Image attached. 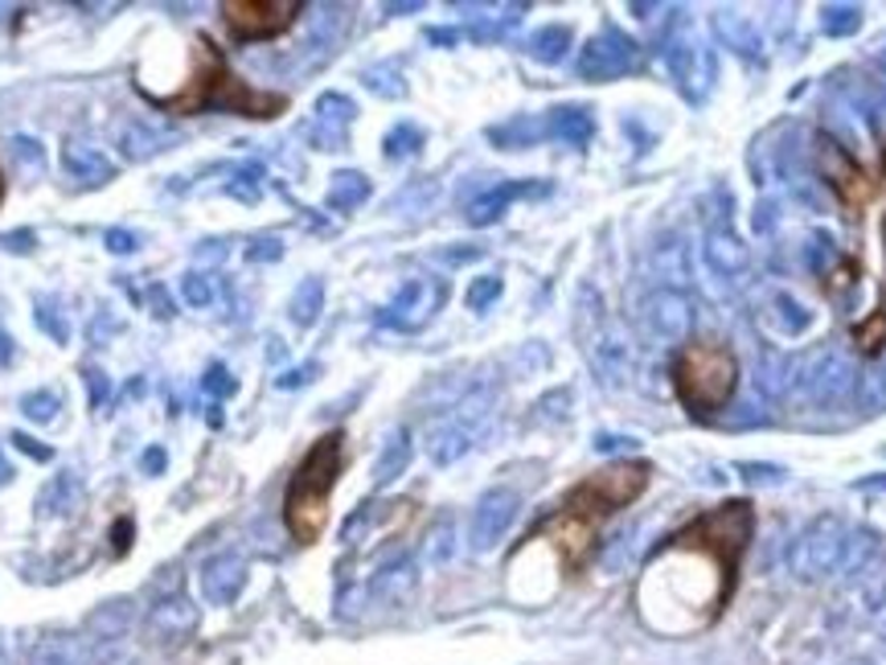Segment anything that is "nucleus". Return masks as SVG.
Returning <instances> with one entry per match:
<instances>
[{
  "mask_svg": "<svg viewBox=\"0 0 886 665\" xmlns=\"http://www.w3.org/2000/svg\"><path fill=\"white\" fill-rule=\"evenodd\" d=\"M648 477H653V469L645 460H620V465L591 472L587 481H579L566 493L559 509L533 530V538H550L571 571L583 567V559L596 547V530L612 518L615 509H624L645 493Z\"/></svg>",
  "mask_w": 886,
  "mask_h": 665,
  "instance_id": "obj_1",
  "label": "nucleus"
},
{
  "mask_svg": "<svg viewBox=\"0 0 886 665\" xmlns=\"http://www.w3.org/2000/svg\"><path fill=\"white\" fill-rule=\"evenodd\" d=\"M152 103H157L161 112H181V115L222 107V112L255 115V119H272V115H279L288 107L284 95L255 91V87H246L242 79H234V70L226 66V58L214 49L210 37H197V70H194V79H189V87L177 91V95L152 99Z\"/></svg>",
  "mask_w": 886,
  "mask_h": 665,
  "instance_id": "obj_2",
  "label": "nucleus"
},
{
  "mask_svg": "<svg viewBox=\"0 0 886 665\" xmlns=\"http://www.w3.org/2000/svg\"><path fill=\"white\" fill-rule=\"evenodd\" d=\"M345 469V436L329 432L304 452L284 493V521L296 542H317L329 521V502Z\"/></svg>",
  "mask_w": 886,
  "mask_h": 665,
  "instance_id": "obj_3",
  "label": "nucleus"
},
{
  "mask_svg": "<svg viewBox=\"0 0 886 665\" xmlns=\"http://www.w3.org/2000/svg\"><path fill=\"white\" fill-rule=\"evenodd\" d=\"M735 382H739V362L723 341H686L681 354L674 357L677 399L698 415L723 411L730 403V394H735Z\"/></svg>",
  "mask_w": 886,
  "mask_h": 665,
  "instance_id": "obj_4",
  "label": "nucleus"
},
{
  "mask_svg": "<svg viewBox=\"0 0 886 665\" xmlns=\"http://www.w3.org/2000/svg\"><path fill=\"white\" fill-rule=\"evenodd\" d=\"M300 0H226L222 21L239 42H272L300 16Z\"/></svg>",
  "mask_w": 886,
  "mask_h": 665,
  "instance_id": "obj_5",
  "label": "nucleus"
},
{
  "mask_svg": "<svg viewBox=\"0 0 886 665\" xmlns=\"http://www.w3.org/2000/svg\"><path fill=\"white\" fill-rule=\"evenodd\" d=\"M145 624V641L157 645V650H177L185 645L197 629V604L185 596V592H169V596H157V604L148 608V617L140 620Z\"/></svg>",
  "mask_w": 886,
  "mask_h": 665,
  "instance_id": "obj_6",
  "label": "nucleus"
},
{
  "mask_svg": "<svg viewBox=\"0 0 886 665\" xmlns=\"http://www.w3.org/2000/svg\"><path fill=\"white\" fill-rule=\"evenodd\" d=\"M821 164H825V177H829V185L838 190V197L850 206V210H862L866 202L874 197V181L871 173L862 169V164L850 157V152H841L833 140H825L821 148Z\"/></svg>",
  "mask_w": 886,
  "mask_h": 665,
  "instance_id": "obj_7",
  "label": "nucleus"
},
{
  "mask_svg": "<svg viewBox=\"0 0 886 665\" xmlns=\"http://www.w3.org/2000/svg\"><path fill=\"white\" fill-rule=\"evenodd\" d=\"M517 518V493L509 489H493V493H484V502L476 505V514H472V526H468V542H472V551H488V547H497L505 530L514 526Z\"/></svg>",
  "mask_w": 886,
  "mask_h": 665,
  "instance_id": "obj_8",
  "label": "nucleus"
},
{
  "mask_svg": "<svg viewBox=\"0 0 886 665\" xmlns=\"http://www.w3.org/2000/svg\"><path fill=\"white\" fill-rule=\"evenodd\" d=\"M181 145V131L173 128H161V124H152V119H124L119 128H115V148H119V157L131 164L148 161V157H157L164 148Z\"/></svg>",
  "mask_w": 886,
  "mask_h": 665,
  "instance_id": "obj_9",
  "label": "nucleus"
},
{
  "mask_svg": "<svg viewBox=\"0 0 886 665\" xmlns=\"http://www.w3.org/2000/svg\"><path fill=\"white\" fill-rule=\"evenodd\" d=\"M136 620H140V612H136V600L131 596H115V600H103L87 617V624H82V645H107V641H128L131 629H136Z\"/></svg>",
  "mask_w": 886,
  "mask_h": 665,
  "instance_id": "obj_10",
  "label": "nucleus"
},
{
  "mask_svg": "<svg viewBox=\"0 0 886 665\" xmlns=\"http://www.w3.org/2000/svg\"><path fill=\"white\" fill-rule=\"evenodd\" d=\"M242 587H246V559L242 554L222 551L202 563V596H206V604L226 608V604L239 600Z\"/></svg>",
  "mask_w": 886,
  "mask_h": 665,
  "instance_id": "obj_11",
  "label": "nucleus"
},
{
  "mask_svg": "<svg viewBox=\"0 0 886 665\" xmlns=\"http://www.w3.org/2000/svg\"><path fill=\"white\" fill-rule=\"evenodd\" d=\"M62 169L79 181V185H107V181L115 177L112 157H103L95 145H87L79 136H70L62 145Z\"/></svg>",
  "mask_w": 886,
  "mask_h": 665,
  "instance_id": "obj_12",
  "label": "nucleus"
},
{
  "mask_svg": "<svg viewBox=\"0 0 886 665\" xmlns=\"http://www.w3.org/2000/svg\"><path fill=\"white\" fill-rule=\"evenodd\" d=\"M82 505V477L79 472H54L37 493V518H70Z\"/></svg>",
  "mask_w": 886,
  "mask_h": 665,
  "instance_id": "obj_13",
  "label": "nucleus"
},
{
  "mask_svg": "<svg viewBox=\"0 0 886 665\" xmlns=\"http://www.w3.org/2000/svg\"><path fill=\"white\" fill-rule=\"evenodd\" d=\"M25 665H87V645L74 633H46L30 645Z\"/></svg>",
  "mask_w": 886,
  "mask_h": 665,
  "instance_id": "obj_14",
  "label": "nucleus"
},
{
  "mask_svg": "<svg viewBox=\"0 0 886 665\" xmlns=\"http://www.w3.org/2000/svg\"><path fill=\"white\" fill-rule=\"evenodd\" d=\"M411 587H415V567L411 563H394V567H387L378 580H373V596L378 600H387V604H394V600H406L411 596Z\"/></svg>",
  "mask_w": 886,
  "mask_h": 665,
  "instance_id": "obj_15",
  "label": "nucleus"
},
{
  "mask_svg": "<svg viewBox=\"0 0 886 665\" xmlns=\"http://www.w3.org/2000/svg\"><path fill=\"white\" fill-rule=\"evenodd\" d=\"M427 452H432V460H439V465H451L456 456L468 452V432L464 427H439V432H432V439H427Z\"/></svg>",
  "mask_w": 886,
  "mask_h": 665,
  "instance_id": "obj_16",
  "label": "nucleus"
},
{
  "mask_svg": "<svg viewBox=\"0 0 886 665\" xmlns=\"http://www.w3.org/2000/svg\"><path fill=\"white\" fill-rule=\"evenodd\" d=\"M58 406H62V394L58 390H30V394H21V415L30 423H49L54 415H58Z\"/></svg>",
  "mask_w": 886,
  "mask_h": 665,
  "instance_id": "obj_17",
  "label": "nucleus"
},
{
  "mask_svg": "<svg viewBox=\"0 0 886 665\" xmlns=\"http://www.w3.org/2000/svg\"><path fill=\"white\" fill-rule=\"evenodd\" d=\"M181 296H185L189 309H210L214 296H218V284H214V276H206V272H185V276H181Z\"/></svg>",
  "mask_w": 886,
  "mask_h": 665,
  "instance_id": "obj_18",
  "label": "nucleus"
},
{
  "mask_svg": "<svg viewBox=\"0 0 886 665\" xmlns=\"http://www.w3.org/2000/svg\"><path fill=\"white\" fill-rule=\"evenodd\" d=\"M321 296H324L321 279H304L296 300H291V321H296V325H312V321H317V309H321Z\"/></svg>",
  "mask_w": 886,
  "mask_h": 665,
  "instance_id": "obj_19",
  "label": "nucleus"
},
{
  "mask_svg": "<svg viewBox=\"0 0 886 665\" xmlns=\"http://www.w3.org/2000/svg\"><path fill=\"white\" fill-rule=\"evenodd\" d=\"M451 554H456V521L439 518L432 526V535H427V559L432 563H448Z\"/></svg>",
  "mask_w": 886,
  "mask_h": 665,
  "instance_id": "obj_20",
  "label": "nucleus"
},
{
  "mask_svg": "<svg viewBox=\"0 0 886 665\" xmlns=\"http://www.w3.org/2000/svg\"><path fill=\"white\" fill-rule=\"evenodd\" d=\"M33 321H37V329H42V333H49V341H58V345H66V341H70V321H66L62 309H54L49 300H37Z\"/></svg>",
  "mask_w": 886,
  "mask_h": 665,
  "instance_id": "obj_21",
  "label": "nucleus"
},
{
  "mask_svg": "<svg viewBox=\"0 0 886 665\" xmlns=\"http://www.w3.org/2000/svg\"><path fill=\"white\" fill-rule=\"evenodd\" d=\"M854 341L862 354H878L886 345V309H874L871 321H862V325L854 329Z\"/></svg>",
  "mask_w": 886,
  "mask_h": 665,
  "instance_id": "obj_22",
  "label": "nucleus"
},
{
  "mask_svg": "<svg viewBox=\"0 0 886 665\" xmlns=\"http://www.w3.org/2000/svg\"><path fill=\"white\" fill-rule=\"evenodd\" d=\"M366 194H370V185H366V177L361 173H337V185H333V206H357V202H366Z\"/></svg>",
  "mask_w": 886,
  "mask_h": 665,
  "instance_id": "obj_23",
  "label": "nucleus"
},
{
  "mask_svg": "<svg viewBox=\"0 0 886 665\" xmlns=\"http://www.w3.org/2000/svg\"><path fill=\"white\" fill-rule=\"evenodd\" d=\"M87 665H131L128 641H107V645H87Z\"/></svg>",
  "mask_w": 886,
  "mask_h": 665,
  "instance_id": "obj_24",
  "label": "nucleus"
},
{
  "mask_svg": "<svg viewBox=\"0 0 886 665\" xmlns=\"http://www.w3.org/2000/svg\"><path fill=\"white\" fill-rule=\"evenodd\" d=\"M406 456H411V444H406V436L390 439V448L382 452V460H378V481H390V477L406 465Z\"/></svg>",
  "mask_w": 886,
  "mask_h": 665,
  "instance_id": "obj_25",
  "label": "nucleus"
},
{
  "mask_svg": "<svg viewBox=\"0 0 886 665\" xmlns=\"http://www.w3.org/2000/svg\"><path fill=\"white\" fill-rule=\"evenodd\" d=\"M550 128L559 131V136H566V140H583V136H587V115H583L579 107H563V112L554 115Z\"/></svg>",
  "mask_w": 886,
  "mask_h": 665,
  "instance_id": "obj_26",
  "label": "nucleus"
},
{
  "mask_svg": "<svg viewBox=\"0 0 886 665\" xmlns=\"http://www.w3.org/2000/svg\"><path fill=\"white\" fill-rule=\"evenodd\" d=\"M82 382H87V399H91V406H103L107 399H112V382H107V374L99 370V366H87V370H82Z\"/></svg>",
  "mask_w": 886,
  "mask_h": 665,
  "instance_id": "obj_27",
  "label": "nucleus"
},
{
  "mask_svg": "<svg viewBox=\"0 0 886 665\" xmlns=\"http://www.w3.org/2000/svg\"><path fill=\"white\" fill-rule=\"evenodd\" d=\"M103 243H107L112 255H136V251H140V234H136V230H124V227H112L107 234H103Z\"/></svg>",
  "mask_w": 886,
  "mask_h": 665,
  "instance_id": "obj_28",
  "label": "nucleus"
},
{
  "mask_svg": "<svg viewBox=\"0 0 886 665\" xmlns=\"http://www.w3.org/2000/svg\"><path fill=\"white\" fill-rule=\"evenodd\" d=\"M226 194L242 197V202H255L258 197V169H242L239 177L226 181Z\"/></svg>",
  "mask_w": 886,
  "mask_h": 665,
  "instance_id": "obj_29",
  "label": "nucleus"
},
{
  "mask_svg": "<svg viewBox=\"0 0 886 665\" xmlns=\"http://www.w3.org/2000/svg\"><path fill=\"white\" fill-rule=\"evenodd\" d=\"M563 42H566V33H563V30H542V33H538V37H533V54H538V58H550V62H554V58L563 54Z\"/></svg>",
  "mask_w": 886,
  "mask_h": 665,
  "instance_id": "obj_30",
  "label": "nucleus"
},
{
  "mask_svg": "<svg viewBox=\"0 0 886 665\" xmlns=\"http://www.w3.org/2000/svg\"><path fill=\"white\" fill-rule=\"evenodd\" d=\"M9 148H13L16 164H33V169H42V145H37L33 136H13Z\"/></svg>",
  "mask_w": 886,
  "mask_h": 665,
  "instance_id": "obj_31",
  "label": "nucleus"
},
{
  "mask_svg": "<svg viewBox=\"0 0 886 665\" xmlns=\"http://www.w3.org/2000/svg\"><path fill=\"white\" fill-rule=\"evenodd\" d=\"M202 387H206V394L222 399V394H234V378H230V370H226V366H210V370H206V378H202Z\"/></svg>",
  "mask_w": 886,
  "mask_h": 665,
  "instance_id": "obj_32",
  "label": "nucleus"
},
{
  "mask_svg": "<svg viewBox=\"0 0 886 665\" xmlns=\"http://www.w3.org/2000/svg\"><path fill=\"white\" fill-rule=\"evenodd\" d=\"M0 246H4V251H21V255H30L33 246H37V234H33V230H9V234H0Z\"/></svg>",
  "mask_w": 886,
  "mask_h": 665,
  "instance_id": "obj_33",
  "label": "nucleus"
},
{
  "mask_svg": "<svg viewBox=\"0 0 886 665\" xmlns=\"http://www.w3.org/2000/svg\"><path fill=\"white\" fill-rule=\"evenodd\" d=\"M9 439H13L16 452H25V456H30V460H49V456H54V452H49V448H46V444H37V439L25 436V432H13V436H9Z\"/></svg>",
  "mask_w": 886,
  "mask_h": 665,
  "instance_id": "obj_34",
  "label": "nucleus"
},
{
  "mask_svg": "<svg viewBox=\"0 0 886 665\" xmlns=\"http://www.w3.org/2000/svg\"><path fill=\"white\" fill-rule=\"evenodd\" d=\"M140 469H145L148 477H161V472L169 469V452H164V448H157V444H152V448H145V452H140Z\"/></svg>",
  "mask_w": 886,
  "mask_h": 665,
  "instance_id": "obj_35",
  "label": "nucleus"
},
{
  "mask_svg": "<svg viewBox=\"0 0 886 665\" xmlns=\"http://www.w3.org/2000/svg\"><path fill=\"white\" fill-rule=\"evenodd\" d=\"M500 293V279L493 276V279H481V284H476V288H472V293H468V305H472V309H484V305H488V300H493V296Z\"/></svg>",
  "mask_w": 886,
  "mask_h": 665,
  "instance_id": "obj_36",
  "label": "nucleus"
},
{
  "mask_svg": "<svg viewBox=\"0 0 886 665\" xmlns=\"http://www.w3.org/2000/svg\"><path fill=\"white\" fill-rule=\"evenodd\" d=\"M152 317H161V321H169V317H173V309H169V296H164V288L161 284H157V288H152Z\"/></svg>",
  "mask_w": 886,
  "mask_h": 665,
  "instance_id": "obj_37",
  "label": "nucleus"
},
{
  "mask_svg": "<svg viewBox=\"0 0 886 665\" xmlns=\"http://www.w3.org/2000/svg\"><path fill=\"white\" fill-rule=\"evenodd\" d=\"M131 547V521H115V551H128Z\"/></svg>",
  "mask_w": 886,
  "mask_h": 665,
  "instance_id": "obj_38",
  "label": "nucleus"
},
{
  "mask_svg": "<svg viewBox=\"0 0 886 665\" xmlns=\"http://www.w3.org/2000/svg\"><path fill=\"white\" fill-rule=\"evenodd\" d=\"M312 378V366H304V370H291V378H279V387H300V382H308Z\"/></svg>",
  "mask_w": 886,
  "mask_h": 665,
  "instance_id": "obj_39",
  "label": "nucleus"
},
{
  "mask_svg": "<svg viewBox=\"0 0 886 665\" xmlns=\"http://www.w3.org/2000/svg\"><path fill=\"white\" fill-rule=\"evenodd\" d=\"M9 357H13V341H9V333L0 329V366H9Z\"/></svg>",
  "mask_w": 886,
  "mask_h": 665,
  "instance_id": "obj_40",
  "label": "nucleus"
},
{
  "mask_svg": "<svg viewBox=\"0 0 886 665\" xmlns=\"http://www.w3.org/2000/svg\"><path fill=\"white\" fill-rule=\"evenodd\" d=\"M279 246H251V260H275Z\"/></svg>",
  "mask_w": 886,
  "mask_h": 665,
  "instance_id": "obj_41",
  "label": "nucleus"
},
{
  "mask_svg": "<svg viewBox=\"0 0 886 665\" xmlns=\"http://www.w3.org/2000/svg\"><path fill=\"white\" fill-rule=\"evenodd\" d=\"M9 481H13V465L0 456V485H9Z\"/></svg>",
  "mask_w": 886,
  "mask_h": 665,
  "instance_id": "obj_42",
  "label": "nucleus"
},
{
  "mask_svg": "<svg viewBox=\"0 0 886 665\" xmlns=\"http://www.w3.org/2000/svg\"><path fill=\"white\" fill-rule=\"evenodd\" d=\"M0 202H4V181H0Z\"/></svg>",
  "mask_w": 886,
  "mask_h": 665,
  "instance_id": "obj_43",
  "label": "nucleus"
}]
</instances>
